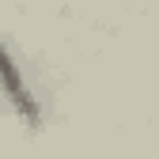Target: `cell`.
<instances>
[{
	"label": "cell",
	"mask_w": 159,
	"mask_h": 159,
	"mask_svg": "<svg viewBox=\"0 0 159 159\" xmlns=\"http://www.w3.org/2000/svg\"><path fill=\"white\" fill-rule=\"evenodd\" d=\"M0 95H4V102L15 110V117H23L30 129L42 125V102H38V95L30 91L23 68H19L15 53L0 42Z\"/></svg>",
	"instance_id": "obj_1"
}]
</instances>
